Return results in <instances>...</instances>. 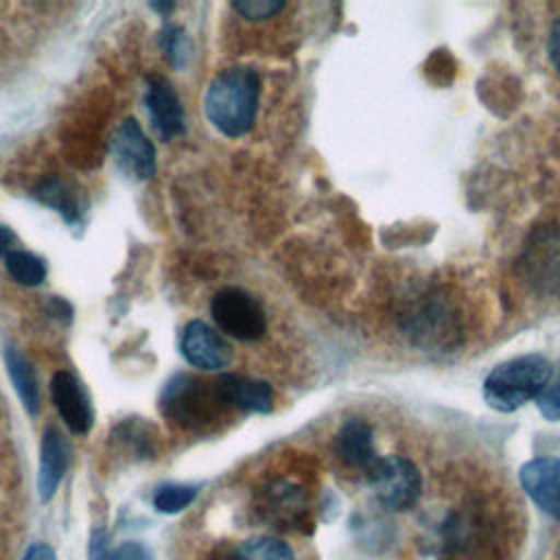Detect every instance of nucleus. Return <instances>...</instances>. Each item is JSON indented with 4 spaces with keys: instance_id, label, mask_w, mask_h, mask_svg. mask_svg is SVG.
I'll return each mask as SVG.
<instances>
[{
    "instance_id": "obj_28",
    "label": "nucleus",
    "mask_w": 560,
    "mask_h": 560,
    "mask_svg": "<svg viewBox=\"0 0 560 560\" xmlns=\"http://www.w3.org/2000/svg\"><path fill=\"white\" fill-rule=\"evenodd\" d=\"M15 243H18V236L13 234V230L7 225H0V258H7L15 249Z\"/></svg>"
},
{
    "instance_id": "obj_2",
    "label": "nucleus",
    "mask_w": 560,
    "mask_h": 560,
    "mask_svg": "<svg viewBox=\"0 0 560 560\" xmlns=\"http://www.w3.org/2000/svg\"><path fill=\"white\" fill-rule=\"evenodd\" d=\"M260 96V79L256 70L234 66L219 72L203 96L208 120L228 138L247 133L254 125Z\"/></svg>"
},
{
    "instance_id": "obj_18",
    "label": "nucleus",
    "mask_w": 560,
    "mask_h": 560,
    "mask_svg": "<svg viewBox=\"0 0 560 560\" xmlns=\"http://www.w3.org/2000/svg\"><path fill=\"white\" fill-rule=\"evenodd\" d=\"M7 271L9 276L24 287H37L44 282L46 278V262L35 256L33 252H24V249H13L7 258H4Z\"/></svg>"
},
{
    "instance_id": "obj_30",
    "label": "nucleus",
    "mask_w": 560,
    "mask_h": 560,
    "mask_svg": "<svg viewBox=\"0 0 560 560\" xmlns=\"http://www.w3.org/2000/svg\"><path fill=\"white\" fill-rule=\"evenodd\" d=\"M173 7H175V4H173V2H168V4H160V2H158V4H155V2H153V4H151V9H155V11H162V13H166V11H171V9H173Z\"/></svg>"
},
{
    "instance_id": "obj_19",
    "label": "nucleus",
    "mask_w": 560,
    "mask_h": 560,
    "mask_svg": "<svg viewBox=\"0 0 560 560\" xmlns=\"http://www.w3.org/2000/svg\"><path fill=\"white\" fill-rule=\"evenodd\" d=\"M35 197L39 201H44L46 206L55 208L57 212L63 214V219L70 223L79 217V203L74 199V195L68 190V184L59 177H48L46 182H42L35 190Z\"/></svg>"
},
{
    "instance_id": "obj_9",
    "label": "nucleus",
    "mask_w": 560,
    "mask_h": 560,
    "mask_svg": "<svg viewBox=\"0 0 560 560\" xmlns=\"http://www.w3.org/2000/svg\"><path fill=\"white\" fill-rule=\"evenodd\" d=\"M258 512L278 529H304L308 523L306 494L289 481H271L258 497Z\"/></svg>"
},
{
    "instance_id": "obj_24",
    "label": "nucleus",
    "mask_w": 560,
    "mask_h": 560,
    "mask_svg": "<svg viewBox=\"0 0 560 560\" xmlns=\"http://www.w3.org/2000/svg\"><path fill=\"white\" fill-rule=\"evenodd\" d=\"M232 9L245 20H267L284 9L282 0H238L232 2Z\"/></svg>"
},
{
    "instance_id": "obj_27",
    "label": "nucleus",
    "mask_w": 560,
    "mask_h": 560,
    "mask_svg": "<svg viewBox=\"0 0 560 560\" xmlns=\"http://www.w3.org/2000/svg\"><path fill=\"white\" fill-rule=\"evenodd\" d=\"M48 313L57 319H63V322L72 319V306L61 298H50L48 300Z\"/></svg>"
},
{
    "instance_id": "obj_13",
    "label": "nucleus",
    "mask_w": 560,
    "mask_h": 560,
    "mask_svg": "<svg viewBox=\"0 0 560 560\" xmlns=\"http://www.w3.org/2000/svg\"><path fill=\"white\" fill-rule=\"evenodd\" d=\"M527 497L549 516L560 518V459L536 457L523 464L518 472Z\"/></svg>"
},
{
    "instance_id": "obj_10",
    "label": "nucleus",
    "mask_w": 560,
    "mask_h": 560,
    "mask_svg": "<svg viewBox=\"0 0 560 560\" xmlns=\"http://www.w3.org/2000/svg\"><path fill=\"white\" fill-rule=\"evenodd\" d=\"M184 359L199 370L217 372L232 363L230 343L206 322L192 319L186 324L179 341Z\"/></svg>"
},
{
    "instance_id": "obj_26",
    "label": "nucleus",
    "mask_w": 560,
    "mask_h": 560,
    "mask_svg": "<svg viewBox=\"0 0 560 560\" xmlns=\"http://www.w3.org/2000/svg\"><path fill=\"white\" fill-rule=\"evenodd\" d=\"M549 59L553 68L560 72V15L556 18L551 33H549Z\"/></svg>"
},
{
    "instance_id": "obj_15",
    "label": "nucleus",
    "mask_w": 560,
    "mask_h": 560,
    "mask_svg": "<svg viewBox=\"0 0 560 560\" xmlns=\"http://www.w3.org/2000/svg\"><path fill=\"white\" fill-rule=\"evenodd\" d=\"M70 464V444L66 435L57 427H48L42 438L39 448V472H37V490L44 501H48L59 481L63 479Z\"/></svg>"
},
{
    "instance_id": "obj_12",
    "label": "nucleus",
    "mask_w": 560,
    "mask_h": 560,
    "mask_svg": "<svg viewBox=\"0 0 560 560\" xmlns=\"http://www.w3.org/2000/svg\"><path fill=\"white\" fill-rule=\"evenodd\" d=\"M147 112L153 122V129L162 140H173L184 133V107L175 88L160 74L147 77V94H144Z\"/></svg>"
},
{
    "instance_id": "obj_17",
    "label": "nucleus",
    "mask_w": 560,
    "mask_h": 560,
    "mask_svg": "<svg viewBox=\"0 0 560 560\" xmlns=\"http://www.w3.org/2000/svg\"><path fill=\"white\" fill-rule=\"evenodd\" d=\"M4 361L9 376L13 381V387L28 413H35L39 407V394H37V376L31 365V361L15 348L4 350Z\"/></svg>"
},
{
    "instance_id": "obj_20",
    "label": "nucleus",
    "mask_w": 560,
    "mask_h": 560,
    "mask_svg": "<svg viewBox=\"0 0 560 560\" xmlns=\"http://www.w3.org/2000/svg\"><path fill=\"white\" fill-rule=\"evenodd\" d=\"M232 560H293V551L287 542L271 536H256L241 542Z\"/></svg>"
},
{
    "instance_id": "obj_8",
    "label": "nucleus",
    "mask_w": 560,
    "mask_h": 560,
    "mask_svg": "<svg viewBox=\"0 0 560 560\" xmlns=\"http://www.w3.org/2000/svg\"><path fill=\"white\" fill-rule=\"evenodd\" d=\"M116 166L131 179L144 182L155 173V149L136 118H125L112 136Z\"/></svg>"
},
{
    "instance_id": "obj_14",
    "label": "nucleus",
    "mask_w": 560,
    "mask_h": 560,
    "mask_svg": "<svg viewBox=\"0 0 560 560\" xmlns=\"http://www.w3.org/2000/svg\"><path fill=\"white\" fill-rule=\"evenodd\" d=\"M214 389L225 407L249 413H269L273 409V392L267 381L243 374H221L214 381Z\"/></svg>"
},
{
    "instance_id": "obj_16",
    "label": "nucleus",
    "mask_w": 560,
    "mask_h": 560,
    "mask_svg": "<svg viewBox=\"0 0 560 560\" xmlns=\"http://www.w3.org/2000/svg\"><path fill=\"white\" fill-rule=\"evenodd\" d=\"M335 453L343 464H348L352 468L368 470L372 466V462L376 459L372 427L361 418L346 420L337 431Z\"/></svg>"
},
{
    "instance_id": "obj_21",
    "label": "nucleus",
    "mask_w": 560,
    "mask_h": 560,
    "mask_svg": "<svg viewBox=\"0 0 560 560\" xmlns=\"http://www.w3.org/2000/svg\"><path fill=\"white\" fill-rule=\"evenodd\" d=\"M195 497H197V488H195V486H186V483H164V486H160V488L155 490L153 505H155L158 512L175 514V512H182L184 508H188Z\"/></svg>"
},
{
    "instance_id": "obj_5",
    "label": "nucleus",
    "mask_w": 560,
    "mask_h": 560,
    "mask_svg": "<svg viewBox=\"0 0 560 560\" xmlns=\"http://www.w3.org/2000/svg\"><path fill=\"white\" fill-rule=\"evenodd\" d=\"M219 407H225L214 389V383H203L188 374H177L162 392V409L166 416L184 427H199L210 422Z\"/></svg>"
},
{
    "instance_id": "obj_1",
    "label": "nucleus",
    "mask_w": 560,
    "mask_h": 560,
    "mask_svg": "<svg viewBox=\"0 0 560 560\" xmlns=\"http://www.w3.org/2000/svg\"><path fill=\"white\" fill-rule=\"evenodd\" d=\"M398 328L411 346L435 354L453 352L464 335L459 308L442 287L409 293L398 311Z\"/></svg>"
},
{
    "instance_id": "obj_6",
    "label": "nucleus",
    "mask_w": 560,
    "mask_h": 560,
    "mask_svg": "<svg viewBox=\"0 0 560 560\" xmlns=\"http://www.w3.org/2000/svg\"><path fill=\"white\" fill-rule=\"evenodd\" d=\"M214 324L238 341H256L267 330V317L254 295L238 287H225L210 302Z\"/></svg>"
},
{
    "instance_id": "obj_7",
    "label": "nucleus",
    "mask_w": 560,
    "mask_h": 560,
    "mask_svg": "<svg viewBox=\"0 0 560 560\" xmlns=\"http://www.w3.org/2000/svg\"><path fill=\"white\" fill-rule=\"evenodd\" d=\"M521 262L534 289L560 293V228H542L532 234Z\"/></svg>"
},
{
    "instance_id": "obj_4",
    "label": "nucleus",
    "mask_w": 560,
    "mask_h": 560,
    "mask_svg": "<svg viewBox=\"0 0 560 560\" xmlns=\"http://www.w3.org/2000/svg\"><path fill=\"white\" fill-rule=\"evenodd\" d=\"M365 475L374 497L392 510L411 508L422 492V477L416 464L402 455L376 457Z\"/></svg>"
},
{
    "instance_id": "obj_3",
    "label": "nucleus",
    "mask_w": 560,
    "mask_h": 560,
    "mask_svg": "<svg viewBox=\"0 0 560 560\" xmlns=\"http://www.w3.org/2000/svg\"><path fill=\"white\" fill-rule=\"evenodd\" d=\"M553 374V365L542 354H523L499 363L483 378L486 402L503 413H510L534 400Z\"/></svg>"
},
{
    "instance_id": "obj_22",
    "label": "nucleus",
    "mask_w": 560,
    "mask_h": 560,
    "mask_svg": "<svg viewBox=\"0 0 560 560\" xmlns=\"http://www.w3.org/2000/svg\"><path fill=\"white\" fill-rule=\"evenodd\" d=\"M160 44L173 66H184L190 55V42L186 33L175 24H164L160 33Z\"/></svg>"
},
{
    "instance_id": "obj_29",
    "label": "nucleus",
    "mask_w": 560,
    "mask_h": 560,
    "mask_svg": "<svg viewBox=\"0 0 560 560\" xmlns=\"http://www.w3.org/2000/svg\"><path fill=\"white\" fill-rule=\"evenodd\" d=\"M24 560H57V558H55V551L48 545H33L26 551Z\"/></svg>"
},
{
    "instance_id": "obj_25",
    "label": "nucleus",
    "mask_w": 560,
    "mask_h": 560,
    "mask_svg": "<svg viewBox=\"0 0 560 560\" xmlns=\"http://www.w3.org/2000/svg\"><path fill=\"white\" fill-rule=\"evenodd\" d=\"M105 560H151V553L142 542L129 540V542H122L116 549H109Z\"/></svg>"
},
{
    "instance_id": "obj_23",
    "label": "nucleus",
    "mask_w": 560,
    "mask_h": 560,
    "mask_svg": "<svg viewBox=\"0 0 560 560\" xmlns=\"http://www.w3.org/2000/svg\"><path fill=\"white\" fill-rule=\"evenodd\" d=\"M538 411L551 420L558 422L560 420V370L551 374V378L547 381V385L538 392V396L534 398Z\"/></svg>"
},
{
    "instance_id": "obj_11",
    "label": "nucleus",
    "mask_w": 560,
    "mask_h": 560,
    "mask_svg": "<svg viewBox=\"0 0 560 560\" xmlns=\"http://www.w3.org/2000/svg\"><path fill=\"white\" fill-rule=\"evenodd\" d=\"M50 396H52V402H55L61 420L66 422V427L72 433L83 435L92 429L94 411H92L90 394L85 392L83 383L72 372L59 370L52 374Z\"/></svg>"
}]
</instances>
